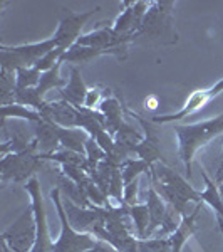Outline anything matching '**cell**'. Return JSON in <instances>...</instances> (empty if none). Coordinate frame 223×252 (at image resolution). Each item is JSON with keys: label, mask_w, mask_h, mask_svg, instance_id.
<instances>
[{"label": "cell", "mask_w": 223, "mask_h": 252, "mask_svg": "<svg viewBox=\"0 0 223 252\" xmlns=\"http://www.w3.org/2000/svg\"><path fill=\"white\" fill-rule=\"evenodd\" d=\"M173 131L178 140V155L185 166L186 177L192 178V166L196 153L223 135V113L192 125H175Z\"/></svg>", "instance_id": "6da1fadb"}, {"label": "cell", "mask_w": 223, "mask_h": 252, "mask_svg": "<svg viewBox=\"0 0 223 252\" xmlns=\"http://www.w3.org/2000/svg\"><path fill=\"white\" fill-rule=\"evenodd\" d=\"M149 184L156 189V192L165 198V202L171 209H175L178 214L183 215L188 212V204H201V195L198 190H195L188 184L185 177L169 168L168 165L158 161L151 166V173H149Z\"/></svg>", "instance_id": "7a4b0ae2"}, {"label": "cell", "mask_w": 223, "mask_h": 252, "mask_svg": "<svg viewBox=\"0 0 223 252\" xmlns=\"http://www.w3.org/2000/svg\"><path fill=\"white\" fill-rule=\"evenodd\" d=\"M51 200L54 204V209L57 212L59 222H60V234L54 241L52 252H89L96 246L97 239L91 234L78 232L74 227L71 225L64 209L62 193H60L59 187L51 190Z\"/></svg>", "instance_id": "3957f363"}, {"label": "cell", "mask_w": 223, "mask_h": 252, "mask_svg": "<svg viewBox=\"0 0 223 252\" xmlns=\"http://www.w3.org/2000/svg\"><path fill=\"white\" fill-rule=\"evenodd\" d=\"M175 2H151L146 12L138 37H149L160 42H176V31L173 24V10Z\"/></svg>", "instance_id": "277c9868"}, {"label": "cell", "mask_w": 223, "mask_h": 252, "mask_svg": "<svg viewBox=\"0 0 223 252\" xmlns=\"http://www.w3.org/2000/svg\"><path fill=\"white\" fill-rule=\"evenodd\" d=\"M57 47L54 39H44L39 42L19 44V46H0V69L15 72L20 67H32L37 61Z\"/></svg>", "instance_id": "5b68a950"}, {"label": "cell", "mask_w": 223, "mask_h": 252, "mask_svg": "<svg viewBox=\"0 0 223 252\" xmlns=\"http://www.w3.org/2000/svg\"><path fill=\"white\" fill-rule=\"evenodd\" d=\"M62 202L69 222L78 232L91 234L99 241L109 242V234L106 230V207H79L64 197Z\"/></svg>", "instance_id": "8992f818"}, {"label": "cell", "mask_w": 223, "mask_h": 252, "mask_svg": "<svg viewBox=\"0 0 223 252\" xmlns=\"http://www.w3.org/2000/svg\"><path fill=\"white\" fill-rule=\"evenodd\" d=\"M37 225L32 205L26 209L14 222L2 232V242L14 252H30L35 244Z\"/></svg>", "instance_id": "52a82bcc"}, {"label": "cell", "mask_w": 223, "mask_h": 252, "mask_svg": "<svg viewBox=\"0 0 223 252\" xmlns=\"http://www.w3.org/2000/svg\"><path fill=\"white\" fill-rule=\"evenodd\" d=\"M26 192L30 195V205L34 209L35 215V225H37V235H35V244L30 252H52L54 241L49 232V222H47V212L46 204H44L42 189H40V182L37 178H30L24 185Z\"/></svg>", "instance_id": "ba28073f"}, {"label": "cell", "mask_w": 223, "mask_h": 252, "mask_svg": "<svg viewBox=\"0 0 223 252\" xmlns=\"http://www.w3.org/2000/svg\"><path fill=\"white\" fill-rule=\"evenodd\" d=\"M223 93V78L220 81L213 84V86L206 88V89H198V91H193L192 94L188 96V99L183 103L178 111L169 113V115H155L149 118V121L155 125H166V123H176V121H181L185 118L195 115L200 109H203L206 104L212 99H215L218 94Z\"/></svg>", "instance_id": "9c48e42d"}, {"label": "cell", "mask_w": 223, "mask_h": 252, "mask_svg": "<svg viewBox=\"0 0 223 252\" xmlns=\"http://www.w3.org/2000/svg\"><path fill=\"white\" fill-rule=\"evenodd\" d=\"M42 166V158L39 153H10L2 157L0 172L2 182H29L34 173Z\"/></svg>", "instance_id": "30bf717a"}, {"label": "cell", "mask_w": 223, "mask_h": 252, "mask_svg": "<svg viewBox=\"0 0 223 252\" xmlns=\"http://www.w3.org/2000/svg\"><path fill=\"white\" fill-rule=\"evenodd\" d=\"M99 10V7H96V9L81 12V14H76V12L69 9L64 12V15L60 17L57 24V29H56L54 35H52V39L57 42V47H62L64 51H67V49L74 46L81 35H83V29L87 24V20Z\"/></svg>", "instance_id": "8fae6325"}, {"label": "cell", "mask_w": 223, "mask_h": 252, "mask_svg": "<svg viewBox=\"0 0 223 252\" xmlns=\"http://www.w3.org/2000/svg\"><path fill=\"white\" fill-rule=\"evenodd\" d=\"M126 115L133 116L138 123L141 125V128H143V135L144 138L141 140V143H138L135 146V150H133V155H136L139 160L146 161L149 166H153L158 161H161V146H160V136H158L156 129L153 128V125L149 120H144L141 115H138V113H133L131 109L126 108Z\"/></svg>", "instance_id": "7c38bea8"}, {"label": "cell", "mask_w": 223, "mask_h": 252, "mask_svg": "<svg viewBox=\"0 0 223 252\" xmlns=\"http://www.w3.org/2000/svg\"><path fill=\"white\" fill-rule=\"evenodd\" d=\"M151 2H123V10L112 22V31L119 35H135L138 37L146 12L149 9Z\"/></svg>", "instance_id": "4fadbf2b"}, {"label": "cell", "mask_w": 223, "mask_h": 252, "mask_svg": "<svg viewBox=\"0 0 223 252\" xmlns=\"http://www.w3.org/2000/svg\"><path fill=\"white\" fill-rule=\"evenodd\" d=\"M78 113L79 109L66 101H46L44 108L40 109L42 120L49 123L60 126V128H78Z\"/></svg>", "instance_id": "5bb4252c"}, {"label": "cell", "mask_w": 223, "mask_h": 252, "mask_svg": "<svg viewBox=\"0 0 223 252\" xmlns=\"http://www.w3.org/2000/svg\"><path fill=\"white\" fill-rule=\"evenodd\" d=\"M203 210V202L201 204H195V209L190 214H186L181 217V222L178 225V229L169 235V242H171L173 252H181L185 247V244L196 234L198 230V219Z\"/></svg>", "instance_id": "9a60e30c"}, {"label": "cell", "mask_w": 223, "mask_h": 252, "mask_svg": "<svg viewBox=\"0 0 223 252\" xmlns=\"http://www.w3.org/2000/svg\"><path fill=\"white\" fill-rule=\"evenodd\" d=\"M87 86L84 83L83 76H81V69L78 66H72L71 72H69V81L67 84L59 91L60 99L66 103L72 104L74 108H83L84 101H86L87 94Z\"/></svg>", "instance_id": "2e32d148"}, {"label": "cell", "mask_w": 223, "mask_h": 252, "mask_svg": "<svg viewBox=\"0 0 223 252\" xmlns=\"http://www.w3.org/2000/svg\"><path fill=\"white\" fill-rule=\"evenodd\" d=\"M32 129H34V138H35L37 146H39L40 158L51 155V153L57 152V150L60 148L57 126L56 125L42 120V121H39V123H32Z\"/></svg>", "instance_id": "e0dca14e"}, {"label": "cell", "mask_w": 223, "mask_h": 252, "mask_svg": "<svg viewBox=\"0 0 223 252\" xmlns=\"http://www.w3.org/2000/svg\"><path fill=\"white\" fill-rule=\"evenodd\" d=\"M146 207H148V212H149V227H148L146 239H151L153 234L161 227V223H163L169 209V205L165 202V198L156 192V189L151 184H149L148 193H146Z\"/></svg>", "instance_id": "ac0fdd59"}, {"label": "cell", "mask_w": 223, "mask_h": 252, "mask_svg": "<svg viewBox=\"0 0 223 252\" xmlns=\"http://www.w3.org/2000/svg\"><path fill=\"white\" fill-rule=\"evenodd\" d=\"M99 109L101 113L106 118V131L109 133L111 136H114L119 128L126 123L124 120V113H126V108L123 106V103L117 101V97L114 96H109V97H104L103 103L99 104Z\"/></svg>", "instance_id": "d6986e66"}, {"label": "cell", "mask_w": 223, "mask_h": 252, "mask_svg": "<svg viewBox=\"0 0 223 252\" xmlns=\"http://www.w3.org/2000/svg\"><path fill=\"white\" fill-rule=\"evenodd\" d=\"M57 135L60 141V148L72 150V152L83 153L86 152V143L91 136L81 128H60L57 126Z\"/></svg>", "instance_id": "ffe728a7"}, {"label": "cell", "mask_w": 223, "mask_h": 252, "mask_svg": "<svg viewBox=\"0 0 223 252\" xmlns=\"http://www.w3.org/2000/svg\"><path fill=\"white\" fill-rule=\"evenodd\" d=\"M101 56H112L109 51H103V49H94V47H86L74 44L71 49H67L66 54L62 56V63L67 64H89L91 61H94Z\"/></svg>", "instance_id": "44dd1931"}, {"label": "cell", "mask_w": 223, "mask_h": 252, "mask_svg": "<svg viewBox=\"0 0 223 252\" xmlns=\"http://www.w3.org/2000/svg\"><path fill=\"white\" fill-rule=\"evenodd\" d=\"M201 177H203V182H205V190L200 192L201 202L208 207H212L213 212H215V217L223 220V198H222L220 192H218V185L215 184V180H212V178L206 175L203 168H201Z\"/></svg>", "instance_id": "7402d4cb"}, {"label": "cell", "mask_w": 223, "mask_h": 252, "mask_svg": "<svg viewBox=\"0 0 223 252\" xmlns=\"http://www.w3.org/2000/svg\"><path fill=\"white\" fill-rule=\"evenodd\" d=\"M0 116H2V123H5L7 120H24L27 123H39L42 121V115L35 109H32L29 106H24V104L12 103L7 106L0 108Z\"/></svg>", "instance_id": "603a6c76"}, {"label": "cell", "mask_w": 223, "mask_h": 252, "mask_svg": "<svg viewBox=\"0 0 223 252\" xmlns=\"http://www.w3.org/2000/svg\"><path fill=\"white\" fill-rule=\"evenodd\" d=\"M62 59L59 61L57 64H56L52 69H49V71L46 72H42V78H40V83H39V86L35 88L37 89V93L40 96H46V93L47 91H51V89H62L64 86L67 84V81L60 76V67H62Z\"/></svg>", "instance_id": "cb8c5ba5"}, {"label": "cell", "mask_w": 223, "mask_h": 252, "mask_svg": "<svg viewBox=\"0 0 223 252\" xmlns=\"http://www.w3.org/2000/svg\"><path fill=\"white\" fill-rule=\"evenodd\" d=\"M128 215L133 222L135 227L136 237L139 241H144L146 234H148V227H149V212L146 204H138L133 207H128Z\"/></svg>", "instance_id": "d4e9b609"}, {"label": "cell", "mask_w": 223, "mask_h": 252, "mask_svg": "<svg viewBox=\"0 0 223 252\" xmlns=\"http://www.w3.org/2000/svg\"><path fill=\"white\" fill-rule=\"evenodd\" d=\"M121 173H123L124 185L135 182L136 178H141L143 173H151V166L139 158H129V160L121 166Z\"/></svg>", "instance_id": "484cf974"}, {"label": "cell", "mask_w": 223, "mask_h": 252, "mask_svg": "<svg viewBox=\"0 0 223 252\" xmlns=\"http://www.w3.org/2000/svg\"><path fill=\"white\" fill-rule=\"evenodd\" d=\"M17 89V78L15 72L0 69V99H2V106L14 103V93Z\"/></svg>", "instance_id": "4316f807"}, {"label": "cell", "mask_w": 223, "mask_h": 252, "mask_svg": "<svg viewBox=\"0 0 223 252\" xmlns=\"http://www.w3.org/2000/svg\"><path fill=\"white\" fill-rule=\"evenodd\" d=\"M14 103L24 104V106H29V108L35 109V111L40 113V109L44 108L46 101H44V97L37 93V89L32 88V89H15Z\"/></svg>", "instance_id": "83f0119b"}, {"label": "cell", "mask_w": 223, "mask_h": 252, "mask_svg": "<svg viewBox=\"0 0 223 252\" xmlns=\"http://www.w3.org/2000/svg\"><path fill=\"white\" fill-rule=\"evenodd\" d=\"M15 78H17V89H32L37 88L42 78V72L39 69L32 67H20L15 71Z\"/></svg>", "instance_id": "f1b7e54d"}, {"label": "cell", "mask_w": 223, "mask_h": 252, "mask_svg": "<svg viewBox=\"0 0 223 252\" xmlns=\"http://www.w3.org/2000/svg\"><path fill=\"white\" fill-rule=\"evenodd\" d=\"M84 155L87 158V163H89V172L91 170H94L97 165L101 163L103 160H106V152H104L103 148H101L99 145H97V141L94 138H89L87 143H86V152H84ZM87 172V173H89Z\"/></svg>", "instance_id": "f546056e"}, {"label": "cell", "mask_w": 223, "mask_h": 252, "mask_svg": "<svg viewBox=\"0 0 223 252\" xmlns=\"http://www.w3.org/2000/svg\"><path fill=\"white\" fill-rule=\"evenodd\" d=\"M66 54V51H64L62 47H56V49H52L51 52H47L46 56H42L37 63L34 64V67L35 69H39L40 72H46L49 71V69H52L56 66V64L59 63L60 59H62V56Z\"/></svg>", "instance_id": "4dcf8cb0"}, {"label": "cell", "mask_w": 223, "mask_h": 252, "mask_svg": "<svg viewBox=\"0 0 223 252\" xmlns=\"http://www.w3.org/2000/svg\"><path fill=\"white\" fill-rule=\"evenodd\" d=\"M139 204V178L135 182L124 185V195H123V205L133 207Z\"/></svg>", "instance_id": "1f68e13d"}, {"label": "cell", "mask_w": 223, "mask_h": 252, "mask_svg": "<svg viewBox=\"0 0 223 252\" xmlns=\"http://www.w3.org/2000/svg\"><path fill=\"white\" fill-rule=\"evenodd\" d=\"M148 247L151 252H173L171 242H169V237H151L146 239V241H141Z\"/></svg>", "instance_id": "d6a6232c"}, {"label": "cell", "mask_w": 223, "mask_h": 252, "mask_svg": "<svg viewBox=\"0 0 223 252\" xmlns=\"http://www.w3.org/2000/svg\"><path fill=\"white\" fill-rule=\"evenodd\" d=\"M103 94H104V91L99 86L89 88L87 89V94H86V101H84V106L83 108H89V109L99 108V104L103 103V99H104Z\"/></svg>", "instance_id": "836d02e7"}, {"label": "cell", "mask_w": 223, "mask_h": 252, "mask_svg": "<svg viewBox=\"0 0 223 252\" xmlns=\"http://www.w3.org/2000/svg\"><path fill=\"white\" fill-rule=\"evenodd\" d=\"M89 252H119V251H117L116 247L112 246V244H109L106 241H99V239H97L96 246L92 247V249L89 251Z\"/></svg>", "instance_id": "e575fe53"}, {"label": "cell", "mask_w": 223, "mask_h": 252, "mask_svg": "<svg viewBox=\"0 0 223 252\" xmlns=\"http://www.w3.org/2000/svg\"><path fill=\"white\" fill-rule=\"evenodd\" d=\"M213 180H215V184H218V185L223 184V160H222V163L218 165L217 172L213 175Z\"/></svg>", "instance_id": "d590c367"}, {"label": "cell", "mask_w": 223, "mask_h": 252, "mask_svg": "<svg viewBox=\"0 0 223 252\" xmlns=\"http://www.w3.org/2000/svg\"><path fill=\"white\" fill-rule=\"evenodd\" d=\"M144 103H146V108H151V109H155L158 106V104H156V97H148Z\"/></svg>", "instance_id": "8d00e7d4"}, {"label": "cell", "mask_w": 223, "mask_h": 252, "mask_svg": "<svg viewBox=\"0 0 223 252\" xmlns=\"http://www.w3.org/2000/svg\"><path fill=\"white\" fill-rule=\"evenodd\" d=\"M139 252H151V251H149V249H148V247H146V246H144V244H143V242H141V241H139Z\"/></svg>", "instance_id": "74e56055"}, {"label": "cell", "mask_w": 223, "mask_h": 252, "mask_svg": "<svg viewBox=\"0 0 223 252\" xmlns=\"http://www.w3.org/2000/svg\"><path fill=\"white\" fill-rule=\"evenodd\" d=\"M217 223H218V229H220V232H222V239H223V220H222V219H217Z\"/></svg>", "instance_id": "f35d334b"}, {"label": "cell", "mask_w": 223, "mask_h": 252, "mask_svg": "<svg viewBox=\"0 0 223 252\" xmlns=\"http://www.w3.org/2000/svg\"><path fill=\"white\" fill-rule=\"evenodd\" d=\"M2 251H3V252H14L9 246H7V244H3V242H2Z\"/></svg>", "instance_id": "ab89813d"}, {"label": "cell", "mask_w": 223, "mask_h": 252, "mask_svg": "<svg viewBox=\"0 0 223 252\" xmlns=\"http://www.w3.org/2000/svg\"><path fill=\"white\" fill-rule=\"evenodd\" d=\"M217 185H218V184H217ZM218 192H220L222 198H223V184H222V185H218Z\"/></svg>", "instance_id": "60d3db41"}]
</instances>
